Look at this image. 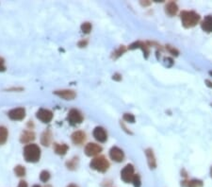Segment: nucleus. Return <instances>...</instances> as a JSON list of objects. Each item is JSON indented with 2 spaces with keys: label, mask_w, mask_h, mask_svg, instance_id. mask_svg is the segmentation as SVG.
I'll list each match as a JSON object with an SVG mask.
<instances>
[{
  "label": "nucleus",
  "mask_w": 212,
  "mask_h": 187,
  "mask_svg": "<svg viewBox=\"0 0 212 187\" xmlns=\"http://www.w3.org/2000/svg\"><path fill=\"white\" fill-rule=\"evenodd\" d=\"M14 173L17 177H25L26 176V168L23 165H16L14 167Z\"/></svg>",
  "instance_id": "nucleus-23"
},
{
  "label": "nucleus",
  "mask_w": 212,
  "mask_h": 187,
  "mask_svg": "<svg viewBox=\"0 0 212 187\" xmlns=\"http://www.w3.org/2000/svg\"><path fill=\"white\" fill-rule=\"evenodd\" d=\"M9 136V131L6 127L4 126H0V145H4Z\"/></svg>",
  "instance_id": "nucleus-22"
},
{
  "label": "nucleus",
  "mask_w": 212,
  "mask_h": 187,
  "mask_svg": "<svg viewBox=\"0 0 212 187\" xmlns=\"http://www.w3.org/2000/svg\"><path fill=\"white\" fill-rule=\"evenodd\" d=\"M110 157L116 163H122L125 159V153L120 148L112 147L110 150Z\"/></svg>",
  "instance_id": "nucleus-8"
},
{
  "label": "nucleus",
  "mask_w": 212,
  "mask_h": 187,
  "mask_svg": "<svg viewBox=\"0 0 212 187\" xmlns=\"http://www.w3.org/2000/svg\"><path fill=\"white\" fill-rule=\"evenodd\" d=\"M69 149V147L65 144L59 145V144H54V150L58 155L64 156Z\"/></svg>",
  "instance_id": "nucleus-18"
},
{
  "label": "nucleus",
  "mask_w": 212,
  "mask_h": 187,
  "mask_svg": "<svg viewBox=\"0 0 212 187\" xmlns=\"http://www.w3.org/2000/svg\"><path fill=\"white\" fill-rule=\"evenodd\" d=\"M78 162H79V160H78V157H74V158H72L71 160H69V161H67L66 162V164H65V165H66V167L69 169V170H75L78 168Z\"/></svg>",
  "instance_id": "nucleus-21"
},
{
  "label": "nucleus",
  "mask_w": 212,
  "mask_h": 187,
  "mask_svg": "<svg viewBox=\"0 0 212 187\" xmlns=\"http://www.w3.org/2000/svg\"><path fill=\"white\" fill-rule=\"evenodd\" d=\"M134 166L130 164H126L121 171V179L123 180L124 182L129 183L132 182V180L134 178Z\"/></svg>",
  "instance_id": "nucleus-5"
},
{
  "label": "nucleus",
  "mask_w": 212,
  "mask_h": 187,
  "mask_svg": "<svg viewBox=\"0 0 212 187\" xmlns=\"http://www.w3.org/2000/svg\"><path fill=\"white\" fill-rule=\"evenodd\" d=\"M112 80L117 81H120L121 80H122V76H121L120 74H118V73H116V74H114V75H113Z\"/></svg>",
  "instance_id": "nucleus-32"
},
{
  "label": "nucleus",
  "mask_w": 212,
  "mask_h": 187,
  "mask_svg": "<svg viewBox=\"0 0 212 187\" xmlns=\"http://www.w3.org/2000/svg\"><path fill=\"white\" fill-rule=\"evenodd\" d=\"M124 120L128 123H135V116L131 114H124Z\"/></svg>",
  "instance_id": "nucleus-28"
},
{
  "label": "nucleus",
  "mask_w": 212,
  "mask_h": 187,
  "mask_svg": "<svg viewBox=\"0 0 212 187\" xmlns=\"http://www.w3.org/2000/svg\"><path fill=\"white\" fill-rule=\"evenodd\" d=\"M8 116H9L10 119L14 120V121L23 120L26 117V110L22 107L12 109V110H10L8 113Z\"/></svg>",
  "instance_id": "nucleus-6"
},
{
  "label": "nucleus",
  "mask_w": 212,
  "mask_h": 187,
  "mask_svg": "<svg viewBox=\"0 0 212 187\" xmlns=\"http://www.w3.org/2000/svg\"><path fill=\"white\" fill-rule=\"evenodd\" d=\"M211 106H212V104H211Z\"/></svg>",
  "instance_id": "nucleus-41"
},
{
  "label": "nucleus",
  "mask_w": 212,
  "mask_h": 187,
  "mask_svg": "<svg viewBox=\"0 0 212 187\" xmlns=\"http://www.w3.org/2000/svg\"><path fill=\"white\" fill-rule=\"evenodd\" d=\"M125 51H126V48H125L124 45H121L117 50H115V51H114L112 58H113V59H117V58H119L121 55H123V54L125 53Z\"/></svg>",
  "instance_id": "nucleus-26"
},
{
  "label": "nucleus",
  "mask_w": 212,
  "mask_h": 187,
  "mask_svg": "<svg viewBox=\"0 0 212 187\" xmlns=\"http://www.w3.org/2000/svg\"><path fill=\"white\" fill-rule=\"evenodd\" d=\"M35 140V133L31 131H25L20 136V142L22 144H28Z\"/></svg>",
  "instance_id": "nucleus-14"
},
{
  "label": "nucleus",
  "mask_w": 212,
  "mask_h": 187,
  "mask_svg": "<svg viewBox=\"0 0 212 187\" xmlns=\"http://www.w3.org/2000/svg\"><path fill=\"white\" fill-rule=\"evenodd\" d=\"M32 187H42L41 185H39V184H35V185H33Z\"/></svg>",
  "instance_id": "nucleus-39"
},
{
  "label": "nucleus",
  "mask_w": 212,
  "mask_h": 187,
  "mask_svg": "<svg viewBox=\"0 0 212 187\" xmlns=\"http://www.w3.org/2000/svg\"><path fill=\"white\" fill-rule=\"evenodd\" d=\"M181 21L185 27H193L200 21V15L195 11H182L180 14Z\"/></svg>",
  "instance_id": "nucleus-2"
},
{
  "label": "nucleus",
  "mask_w": 212,
  "mask_h": 187,
  "mask_svg": "<svg viewBox=\"0 0 212 187\" xmlns=\"http://www.w3.org/2000/svg\"><path fill=\"white\" fill-rule=\"evenodd\" d=\"M44 187H52V186H51V185H45Z\"/></svg>",
  "instance_id": "nucleus-40"
},
{
  "label": "nucleus",
  "mask_w": 212,
  "mask_h": 187,
  "mask_svg": "<svg viewBox=\"0 0 212 187\" xmlns=\"http://www.w3.org/2000/svg\"><path fill=\"white\" fill-rule=\"evenodd\" d=\"M67 187H78V185H75V184H74V183H71V184H69Z\"/></svg>",
  "instance_id": "nucleus-37"
},
{
  "label": "nucleus",
  "mask_w": 212,
  "mask_h": 187,
  "mask_svg": "<svg viewBox=\"0 0 212 187\" xmlns=\"http://www.w3.org/2000/svg\"><path fill=\"white\" fill-rule=\"evenodd\" d=\"M132 183L134 185V187H141L142 186V181H141V177L137 174L135 175L133 180H132Z\"/></svg>",
  "instance_id": "nucleus-27"
},
{
  "label": "nucleus",
  "mask_w": 212,
  "mask_h": 187,
  "mask_svg": "<svg viewBox=\"0 0 212 187\" xmlns=\"http://www.w3.org/2000/svg\"><path fill=\"white\" fill-rule=\"evenodd\" d=\"M71 139H72V142L77 145V146H80L82 145L85 140H86V133L82 131H77L73 132V134L71 135Z\"/></svg>",
  "instance_id": "nucleus-12"
},
{
  "label": "nucleus",
  "mask_w": 212,
  "mask_h": 187,
  "mask_svg": "<svg viewBox=\"0 0 212 187\" xmlns=\"http://www.w3.org/2000/svg\"><path fill=\"white\" fill-rule=\"evenodd\" d=\"M36 117L42 123L47 124L53 119V113L47 109H40L36 113Z\"/></svg>",
  "instance_id": "nucleus-7"
},
{
  "label": "nucleus",
  "mask_w": 212,
  "mask_h": 187,
  "mask_svg": "<svg viewBox=\"0 0 212 187\" xmlns=\"http://www.w3.org/2000/svg\"><path fill=\"white\" fill-rule=\"evenodd\" d=\"M4 64H5V60L0 57V72L6 71V66L4 65Z\"/></svg>",
  "instance_id": "nucleus-30"
},
{
  "label": "nucleus",
  "mask_w": 212,
  "mask_h": 187,
  "mask_svg": "<svg viewBox=\"0 0 212 187\" xmlns=\"http://www.w3.org/2000/svg\"><path fill=\"white\" fill-rule=\"evenodd\" d=\"M102 147L95 144V143H89L86 147H85V154L89 157H94V156L98 155L101 151H102Z\"/></svg>",
  "instance_id": "nucleus-9"
},
{
  "label": "nucleus",
  "mask_w": 212,
  "mask_h": 187,
  "mask_svg": "<svg viewBox=\"0 0 212 187\" xmlns=\"http://www.w3.org/2000/svg\"><path fill=\"white\" fill-rule=\"evenodd\" d=\"M141 4H142V6H148V5H150V2H143V1H142Z\"/></svg>",
  "instance_id": "nucleus-35"
},
{
  "label": "nucleus",
  "mask_w": 212,
  "mask_h": 187,
  "mask_svg": "<svg viewBox=\"0 0 212 187\" xmlns=\"http://www.w3.org/2000/svg\"><path fill=\"white\" fill-rule=\"evenodd\" d=\"M50 177L51 175L47 170H42L40 174V180L42 182H47L50 180Z\"/></svg>",
  "instance_id": "nucleus-24"
},
{
  "label": "nucleus",
  "mask_w": 212,
  "mask_h": 187,
  "mask_svg": "<svg viewBox=\"0 0 212 187\" xmlns=\"http://www.w3.org/2000/svg\"><path fill=\"white\" fill-rule=\"evenodd\" d=\"M149 46L145 44V43H142V42H135L133 43L132 44L129 45V49H136V48H141L143 52V55L145 57V59L148 58V55H149Z\"/></svg>",
  "instance_id": "nucleus-13"
},
{
  "label": "nucleus",
  "mask_w": 212,
  "mask_h": 187,
  "mask_svg": "<svg viewBox=\"0 0 212 187\" xmlns=\"http://www.w3.org/2000/svg\"><path fill=\"white\" fill-rule=\"evenodd\" d=\"M145 155L147 157V163H148L150 169H155L157 167V161H156L153 150L151 148H147L145 150Z\"/></svg>",
  "instance_id": "nucleus-15"
},
{
  "label": "nucleus",
  "mask_w": 212,
  "mask_h": 187,
  "mask_svg": "<svg viewBox=\"0 0 212 187\" xmlns=\"http://www.w3.org/2000/svg\"><path fill=\"white\" fill-rule=\"evenodd\" d=\"M52 141V132L50 129H47L46 131H44L42 134L41 137V143L44 147H48L51 144Z\"/></svg>",
  "instance_id": "nucleus-16"
},
{
  "label": "nucleus",
  "mask_w": 212,
  "mask_h": 187,
  "mask_svg": "<svg viewBox=\"0 0 212 187\" xmlns=\"http://www.w3.org/2000/svg\"><path fill=\"white\" fill-rule=\"evenodd\" d=\"M206 83H207V86H208V87H211V88H212V82H210L209 81H206Z\"/></svg>",
  "instance_id": "nucleus-36"
},
{
  "label": "nucleus",
  "mask_w": 212,
  "mask_h": 187,
  "mask_svg": "<svg viewBox=\"0 0 212 187\" xmlns=\"http://www.w3.org/2000/svg\"><path fill=\"white\" fill-rule=\"evenodd\" d=\"M83 115L82 114L77 110V109H72L68 113L67 120L72 125V126H75V125H79L83 122Z\"/></svg>",
  "instance_id": "nucleus-4"
},
{
  "label": "nucleus",
  "mask_w": 212,
  "mask_h": 187,
  "mask_svg": "<svg viewBox=\"0 0 212 187\" xmlns=\"http://www.w3.org/2000/svg\"><path fill=\"white\" fill-rule=\"evenodd\" d=\"M80 28H81V31L83 33L89 34L90 32V30H92V24L89 23V22H85L81 25Z\"/></svg>",
  "instance_id": "nucleus-25"
},
{
  "label": "nucleus",
  "mask_w": 212,
  "mask_h": 187,
  "mask_svg": "<svg viewBox=\"0 0 212 187\" xmlns=\"http://www.w3.org/2000/svg\"><path fill=\"white\" fill-rule=\"evenodd\" d=\"M210 177H211V179H212V166H211V168H210Z\"/></svg>",
  "instance_id": "nucleus-38"
},
{
  "label": "nucleus",
  "mask_w": 212,
  "mask_h": 187,
  "mask_svg": "<svg viewBox=\"0 0 212 187\" xmlns=\"http://www.w3.org/2000/svg\"><path fill=\"white\" fill-rule=\"evenodd\" d=\"M184 187H203V181L200 180H190L181 183Z\"/></svg>",
  "instance_id": "nucleus-20"
},
{
  "label": "nucleus",
  "mask_w": 212,
  "mask_h": 187,
  "mask_svg": "<svg viewBox=\"0 0 212 187\" xmlns=\"http://www.w3.org/2000/svg\"><path fill=\"white\" fill-rule=\"evenodd\" d=\"M93 135H94V137L96 141H98L100 143H105L108 140V134H107V132H106L105 129L102 127H96L94 130Z\"/></svg>",
  "instance_id": "nucleus-11"
},
{
  "label": "nucleus",
  "mask_w": 212,
  "mask_h": 187,
  "mask_svg": "<svg viewBox=\"0 0 212 187\" xmlns=\"http://www.w3.org/2000/svg\"><path fill=\"white\" fill-rule=\"evenodd\" d=\"M177 10H178V7H177V5L174 2H170V3H168L167 5H166V7H165L166 13L169 14L170 16H174V15H175L176 12H177Z\"/></svg>",
  "instance_id": "nucleus-19"
},
{
  "label": "nucleus",
  "mask_w": 212,
  "mask_h": 187,
  "mask_svg": "<svg viewBox=\"0 0 212 187\" xmlns=\"http://www.w3.org/2000/svg\"><path fill=\"white\" fill-rule=\"evenodd\" d=\"M24 90V88H22V87H12V88H9V89H7L6 91H9V92H21V91H23Z\"/></svg>",
  "instance_id": "nucleus-31"
},
{
  "label": "nucleus",
  "mask_w": 212,
  "mask_h": 187,
  "mask_svg": "<svg viewBox=\"0 0 212 187\" xmlns=\"http://www.w3.org/2000/svg\"><path fill=\"white\" fill-rule=\"evenodd\" d=\"M88 43H89V41H88V39H83V40H81V41H79L78 43V48H86L87 46V44H88Z\"/></svg>",
  "instance_id": "nucleus-29"
},
{
  "label": "nucleus",
  "mask_w": 212,
  "mask_h": 187,
  "mask_svg": "<svg viewBox=\"0 0 212 187\" xmlns=\"http://www.w3.org/2000/svg\"><path fill=\"white\" fill-rule=\"evenodd\" d=\"M168 49H169V51H170L171 53H173V55H175V56H177V55H178V52H177L174 48H170V46H168Z\"/></svg>",
  "instance_id": "nucleus-33"
},
{
  "label": "nucleus",
  "mask_w": 212,
  "mask_h": 187,
  "mask_svg": "<svg viewBox=\"0 0 212 187\" xmlns=\"http://www.w3.org/2000/svg\"><path fill=\"white\" fill-rule=\"evenodd\" d=\"M54 95L58 96V98H62L64 100H73L77 97V94H75L74 91L73 90H58V91H55Z\"/></svg>",
  "instance_id": "nucleus-10"
},
{
  "label": "nucleus",
  "mask_w": 212,
  "mask_h": 187,
  "mask_svg": "<svg viewBox=\"0 0 212 187\" xmlns=\"http://www.w3.org/2000/svg\"><path fill=\"white\" fill-rule=\"evenodd\" d=\"M24 158L27 163H37L41 158V148L36 144H29L24 148Z\"/></svg>",
  "instance_id": "nucleus-1"
},
{
  "label": "nucleus",
  "mask_w": 212,
  "mask_h": 187,
  "mask_svg": "<svg viewBox=\"0 0 212 187\" xmlns=\"http://www.w3.org/2000/svg\"><path fill=\"white\" fill-rule=\"evenodd\" d=\"M90 166L92 169L96 170L98 172L105 173L110 168V163L104 156H99V157H96L90 161Z\"/></svg>",
  "instance_id": "nucleus-3"
},
{
  "label": "nucleus",
  "mask_w": 212,
  "mask_h": 187,
  "mask_svg": "<svg viewBox=\"0 0 212 187\" xmlns=\"http://www.w3.org/2000/svg\"><path fill=\"white\" fill-rule=\"evenodd\" d=\"M17 187H27V183H26V181H21L19 182V184H18Z\"/></svg>",
  "instance_id": "nucleus-34"
},
{
  "label": "nucleus",
  "mask_w": 212,
  "mask_h": 187,
  "mask_svg": "<svg viewBox=\"0 0 212 187\" xmlns=\"http://www.w3.org/2000/svg\"><path fill=\"white\" fill-rule=\"evenodd\" d=\"M201 27L207 33L212 32V15H207L206 17H205L201 24Z\"/></svg>",
  "instance_id": "nucleus-17"
}]
</instances>
